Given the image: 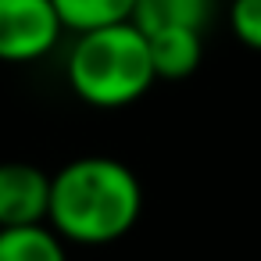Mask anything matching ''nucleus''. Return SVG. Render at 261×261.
<instances>
[{
    "mask_svg": "<svg viewBox=\"0 0 261 261\" xmlns=\"http://www.w3.org/2000/svg\"><path fill=\"white\" fill-rule=\"evenodd\" d=\"M143 215V186L136 172L115 158L90 154L50 175L47 222L65 243L108 247L136 229Z\"/></svg>",
    "mask_w": 261,
    "mask_h": 261,
    "instance_id": "f257e3e1",
    "label": "nucleus"
},
{
    "mask_svg": "<svg viewBox=\"0 0 261 261\" xmlns=\"http://www.w3.org/2000/svg\"><path fill=\"white\" fill-rule=\"evenodd\" d=\"M65 83L83 104L100 111L136 104L158 83L147 33L136 22L79 33L65 58Z\"/></svg>",
    "mask_w": 261,
    "mask_h": 261,
    "instance_id": "f03ea898",
    "label": "nucleus"
},
{
    "mask_svg": "<svg viewBox=\"0 0 261 261\" xmlns=\"http://www.w3.org/2000/svg\"><path fill=\"white\" fill-rule=\"evenodd\" d=\"M50 0H0V61L29 65L43 61L65 36Z\"/></svg>",
    "mask_w": 261,
    "mask_h": 261,
    "instance_id": "7ed1b4c3",
    "label": "nucleus"
},
{
    "mask_svg": "<svg viewBox=\"0 0 261 261\" xmlns=\"http://www.w3.org/2000/svg\"><path fill=\"white\" fill-rule=\"evenodd\" d=\"M50 175L29 161H0V229L47 222Z\"/></svg>",
    "mask_w": 261,
    "mask_h": 261,
    "instance_id": "20e7f679",
    "label": "nucleus"
},
{
    "mask_svg": "<svg viewBox=\"0 0 261 261\" xmlns=\"http://www.w3.org/2000/svg\"><path fill=\"white\" fill-rule=\"evenodd\" d=\"M150 43V61H154V75L158 79H190L200 61H204V33L200 29H161V33H147Z\"/></svg>",
    "mask_w": 261,
    "mask_h": 261,
    "instance_id": "39448f33",
    "label": "nucleus"
},
{
    "mask_svg": "<svg viewBox=\"0 0 261 261\" xmlns=\"http://www.w3.org/2000/svg\"><path fill=\"white\" fill-rule=\"evenodd\" d=\"M215 0H136L133 22L143 33L161 29H207Z\"/></svg>",
    "mask_w": 261,
    "mask_h": 261,
    "instance_id": "423d86ee",
    "label": "nucleus"
},
{
    "mask_svg": "<svg viewBox=\"0 0 261 261\" xmlns=\"http://www.w3.org/2000/svg\"><path fill=\"white\" fill-rule=\"evenodd\" d=\"M0 261H68V254L50 222H36L0 229Z\"/></svg>",
    "mask_w": 261,
    "mask_h": 261,
    "instance_id": "0eeeda50",
    "label": "nucleus"
},
{
    "mask_svg": "<svg viewBox=\"0 0 261 261\" xmlns=\"http://www.w3.org/2000/svg\"><path fill=\"white\" fill-rule=\"evenodd\" d=\"M58 18L65 22L68 33H93L104 25H118V22H133L136 0H50Z\"/></svg>",
    "mask_w": 261,
    "mask_h": 261,
    "instance_id": "6e6552de",
    "label": "nucleus"
},
{
    "mask_svg": "<svg viewBox=\"0 0 261 261\" xmlns=\"http://www.w3.org/2000/svg\"><path fill=\"white\" fill-rule=\"evenodd\" d=\"M229 29L243 47L261 50V0H232L229 4Z\"/></svg>",
    "mask_w": 261,
    "mask_h": 261,
    "instance_id": "1a4fd4ad",
    "label": "nucleus"
}]
</instances>
